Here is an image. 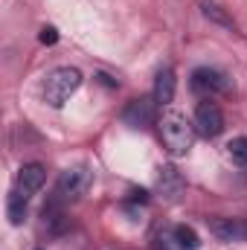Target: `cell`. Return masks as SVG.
Here are the masks:
<instances>
[{"label": "cell", "mask_w": 247, "mask_h": 250, "mask_svg": "<svg viewBox=\"0 0 247 250\" xmlns=\"http://www.w3.org/2000/svg\"><path fill=\"white\" fill-rule=\"evenodd\" d=\"M227 154H230V160H233L236 166L247 169V137H236V140H230Z\"/></svg>", "instance_id": "14"}, {"label": "cell", "mask_w": 247, "mask_h": 250, "mask_svg": "<svg viewBox=\"0 0 247 250\" xmlns=\"http://www.w3.org/2000/svg\"><path fill=\"white\" fill-rule=\"evenodd\" d=\"M44 184H47V169H44L41 163H23V166H21V172H18V189H21L26 198L35 195Z\"/></svg>", "instance_id": "8"}, {"label": "cell", "mask_w": 247, "mask_h": 250, "mask_svg": "<svg viewBox=\"0 0 247 250\" xmlns=\"http://www.w3.org/2000/svg\"><path fill=\"white\" fill-rule=\"evenodd\" d=\"M175 239H178L181 250H198L201 248V239H198V233H195L189 224H178V227H175Z\"/></svg>", "instance_id": "13"}, {"label": "cell", "mask_w": 247, "mask_h": 250, "mask_svg": "<svg viewBox=\"0 0 247 250\" xmlns=\"http://www.w3.org/2000/svg\"><path fill=\"white\" fill-rule=\"evenodd\" d=\"M38 250H41V248H38Z\"/></svg>", "instance_id": "17"}, {"label": "cell", "mask_w": 247, "mask_h": 250, "mask_svg": "<svg viewBox=\"0 0 247 250\" xmlns=\"http://www.w3.org/2000/svg\"><path fill=\"white\" fill-rule=\"evenodd\" d=\"M157 128H160V140H163L169 154H175V157L189 154V148L195 143V134H198L195 123H189L184 114H178V111H166L157 120Z\"/></svg>", "instance_id": "1"}, {"label": "cell", "mask_w": 247, "mask_h": 250, "mask_svg": "<svg viewBox=\"0 0 247 250\" xmlns=\"http://www.w3.org/2000/svg\"><path fill=\"white\" fill-rule=\"evenodd\" d=\"M26 195L21 192V189H15V192H9V201H6V212H9V221L18 227V224H23V218H26Z\"/></svg>", "instance_id": "10"}, {"label": "cell", "mask_w": 247, "mask_h": 250, "mask_svg": "<svg viewBox=\"0 0 247 250\" xmlns=\"http://www.w3.org/2000/svg\"><path fill=\"white\" fill-rule=\"evenodd\" d=\"M90 184H93V175H90L87 166H70V169H64L62 175H59L56 192L64 201H76V198H82L90 189Z\"/></svg>", "instance_id": "3"}, {"label": "cell", "mask_w": 247, "mask_h": 250, "mask_svg": "<svg viewBox=\"0 0 247 250\" xmlns=\"http://www.w3.org/2000/svg\"><path fill=\"white\" fill-rule=\"evenodd\" d=\"M209 233L221 242H247V221L245 218H212Z\"/></svg>", "instance_id": "6"}, {"label": "cell", "mask_w": 247, "mask_h": 250, "mask_svg": "<svg viewBox=\"0 0 247 250\" xmlns=\"http://www.w3.org/2000/svg\"><path fill=\"white\" fill-rule=\"evenodd\" d=\"M181 187H184V181H181L178 169H175V166H163V169H160V189H163V195H166V198H178Z\"/></svg>", "instance_id": "11"}, {"label": "cell", "mask_w": 247, "mask_h": 250, "mask_svg": "<svg viewBox=\"0 0 247 250\" xmlns=\"http://www.w3.org/2000/svg\"><path fill=\"white\" fill-rule=\"evenodd\" d=\"M79 84H82V73L76 67H56L44 82V102L50 108H62L79 90Z\"/></svg>", "instance_id": "2"}, {"label": "cell", "mask_w": 247, "mask_h": 250, "mask_svg": "<svg viewBox=\"0 0 247 250\" xmlns=\"http://www.w3.org/2000/svg\"><path fill=\"white\" fill-rule=\"evenodd\" d=\"M38 38H41V44H56V41H59V29H56V26H44Z\"/></svg>", "instance_id": "16"}, {"label": "cell", "mask_w": 247, "mask_h": 250, "mask_svg": "<svg viewBox=\"0 0 247 250\" xmlns=\"http://www.w3.org/2000/svg\"><path fill=\"white\" fill-rule=\"evenodd\" d=\"M123 120H125V125H131V128H145V125H151V120H154V99H148V96L131 99L128 108L123 111Z\"/></svg>", "instance_id": "7"}, {"label": "cell", "mask_w": 247, "mask_h": 250, "mask_svg": "<svg viewBox=\"0 0 247 250\" xmlns=\"http://www.w3.org/2000/svg\"><path fill=\"white\" fill-rule=\"evenodd\" d=\"M192 90L204 93V96H212V93H227L230 90V79L227 73L215 70V67H198L192 73Z\"/></svg>", "instance_id": "5"}, {"label": "cell", "mask_w": 247, "mask_h": 250, "mask_svg": "<svg viewBox=\"0 0 247 250\" xmlns=\"http://www.w3.org/2000/svg\"><path fill=\"white\" fill-rule=\"evenodd\" d=\"M195 131L201 134V137H206V140H212V137H218L221 131H224V114H221V108L215 105V102H201L198 108H195Z\"/></svg>", "instance_id": "4"}, {"label": "cell", "mask_w": 247, "mask_h": 250, "mask_svg": "<svg viewBox=\"0 0 247 250\" xmlns=\"http://www.w3.org/2000/svg\"><path fill=\"white\" fill-rule=\"evenodd\" d=\"M201 9H204V15L209 18V21H215V23H221L224 29H236V23H233V18L218 6V3H212V0H204L201 3Z\"/></svg>", "instance_id": "12"}, {"label": "cell", "mask_w": 247, "mask_h": 250, "mask_svg": "<svg viewBox=\"0 0 247 250\" xmlns=\"http://www.w3.org/2000/svg\"><path fill=\"white\" fill-rule=\"evenodd\" d=\"M175 70L172 67H163L160 73H157V79H154V102L157 105H169L172 99H175Z\"/></svg>", "instance_id": "9"}, {"label": "cell", "mask_w": 247, "mask_h": 250, "mask_svg": "<svg viewBox=\"0 0 247 250\" xmlns=\"http://www.w3.org/2000/svg\"><path fill=\"white\" fill-rule=\"evenodd\" d=\"M154 250H181L178 239H175V227H163L154 236Z\"/></svg>", "instance_id": "15"}]
</instances>
